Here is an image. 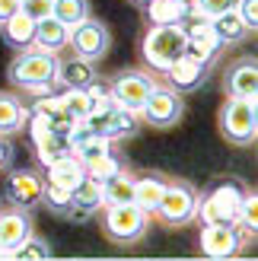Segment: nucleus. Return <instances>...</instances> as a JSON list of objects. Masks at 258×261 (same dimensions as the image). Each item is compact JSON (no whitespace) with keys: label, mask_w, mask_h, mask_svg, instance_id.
<instances>
[{"label":"nucleus","mask_w":258,"mask_h":261,"mask_svg":"<svg viewBox=\"0 0 258 261\" xmlns=\"http://www.w3.org/2000/svg\"><path fill=\"white\" fill-rule=\"evenodd\" d=\"M236 4L239 0H188V10L204 16V19H214V16H220V13H233Z\"/></svg>","instance_id":"nucleus-33"},{"label":"nucleus","mask_w":258,"mask_h":261,"mask_svg":"<svg viewBox=\"0 0 258 261\" xmlns=\"http://www.w3.org/2000/svg\"><path fill=\"white\" fill-rule=\"evenodd\" d=\"M208 73H211V67H204V64H198V61H191L188 55H182L172 67H166L163 70V76H166V83H169L175 93H195V89H201V83L208 80Z\"/></svg>","instance_id":"nucleus-13"},{"label":"nucleus","mask_w":258,"mask_h":261,"mask_svg":"<svg viewBox=\"0 0 258 261\" xmlns=\"http://www.w3.org/2000/svg\"><path fill=\"white\" fill-rule=\"evenodd\" d=\"M102 201L106 204H127L134 201V175L121 169V172H115L112 178L102 181Z\"/></svg>","instance_id":"nucleus-25"},{"label":"nucleus","mask_w":258,"mask_h":261,"mask_svg":"<svg viewBox=\"0 0 258 261\" xmlns=\"http://www.w3.org/2000/svg\"><path fill=\"white\" fill-rule=\"evenodd\" d=\"M198 201H201V191L185 178H166V191L157 204L153 217L166 226H188L195 223V214H198Z\"/></svg>","instance_id":"nucleus-6"},{"label":"nucleus","mask_w":258,"mask_h":261,"mask_svg":"<svg viewBox=\"0 0 258 261\" xmlns=\"http://www.w3.org/2000/svg\"><path fill=\"white\" fill-rule=\"evenodd\" d=\"M29 232H35V223H32L29 211H19V207L4 211V207H0V245L7 249V255H10L13 245H19Z\"/></svg>","instance_id":"nucleus-16"},{"label":"nucleus","mask_w":258,"mask_h":261,"mask_svg":"<svg viewBox=\"0 0 258 261\" xmlns=\"http://www.w3.org/2000/svg\"><path fill=\"white\" fill-rule=\"evenodd\" d=\"M32 147H35V153H38V160H42V166H51L55 160H61V156H67V153H70L64 130H55V127H51L45 137H38Z\"/></svg>","instance_id":"nucleus-26"},{"label":"nucleus","mask_w":258,"mask_h":261,"mask_svg":"<svg viewBox=\"0 0 258 261\" xmlns=\"http://www.w3.org/2000/svg\"><path fill=\"white\" fill-rule=\"evenodd\" d=\"M185 55V29L182 25H150L140 38V58L150 70H166Z\"/></svg>","instance_id":"nucleus-5"},{"label":"nucleus","mask_w":258,"mask_h":261,"mask_svg":"<svg viewBox=\"0 0 258 261\" xmlns=\"http://www.w3.org/2000/svg\"><path fill=\"white\" fill-rule=\"evenodd\" d=\"M51 255H55V252H51V245H48L42 236L29 232V236H25L19 245H13L7 258H16V261H32V258H35V261H48Z\"/></svg>","instance_id":"nucleus-27"},{"label":"nucleus","mask_w":258,"mask_h":261,"mask_svg":"<svg viewBox=\"0 0 258 261\" xmlns=\"http://www.w3.org/2000/svg\"><path fill=\"white\" fill-rule=\"evenodd\" d=\"M220 137L233 147H252L258 140V99L255 96H226L217 115Z\"/></svg>","instance_id":"nucleus-2"},{"label":"nucleus","mask_w":258,"mask_h":261,"mask_svg":"<svg viewBox=\"0 0 258 261\" xmlns=\"http://www.w3.org/2000/svg\"><path fill=\"white\" fill-rule=\"evenodd\" d=\"M236 16L246 22L249 32H255L258 29V0H239V4H236Z\"/></svg>","instance_id":"nucleus-34"},{"label":"nucleus","mask_w":258,"mask_h":261,"mask_svg":"<svg viewBox=\"0 0 258 261\" xmlns=\"http://www.w3.org/2000/svg\"><path fill=\"white\" fill-rule=\"evenodd\" d=\"M182 115H185L182 93H175L169 83H157L153 93L147 96L144 109H140V121L163 130V127H172L175 121H182Z\"/></svg>","instance_id":"nucleus-8"},{"label":"nucleus","mask_w":258,"mask_h":261,"mask_svg":"<svg viewBox=\"0 0 258 261\" xmlns=\"http://www.w3.org/2000/svg\"><path fill=\"white\" fill-rule=\"evenodd\" d=\"M45 169H48V178H45V181H51V185H61V188H70V191L86 178V169H83V163L76 160L73 153L61 156V160H55V163L45 166Z\"/></svg>","instance_id":"nucleus-23"},{"label":"nucleus","mask_w":258,"mask_h":261,"mask_svg":"<svg viewBox=\"0 0 258 261\" xmlns=\"http://www.w3.org/2000/svg\"><path fill=\"white\" fill-rule=\"evenodd\" d=\"M61 102H64V109H67V115H70L73 121L89 118V115H93V109L99 106V102L89 96V89H67V93L61 96Z\"/></svg>","instance_id":"nucleus-28"},{"label":"nucleus","mask_w":258,"mask_h":261,"mask_svg":"<svg viewBox=\"0 0 258 261\" xmlns=\"http://www.w3.org/2000/svg\"><path fill=\"white\" fill-rule=\"evenodd\" d=\"M255 223H258V198L249 188L246 194H242V204H239V214H236V229L242 232V239L255 236Z\"/></svg>","instance_id":"nucleus-30"},{"label":"nucleus","mask_w":258,"mask_h":261,"mask_svg":"<svg viewBox=\"0 0 258 261\" xmlns=\"http://www.w3.org/2000/svg\"><path fill=\"white\" fill-rule=\"evenodd\" d=\"M58 67H61L58 55H48V51L29 45V48H22L19 55L10 61L7 80L16 86V89H22V93L48 96L51 86L58 83Z\"/></svg>","instance_id":"nucleus-1"},{"label":"nucleus","mask_w":258,"mask_h":261,"mask_svg":"<svg viewBox=\"0 0 258 261\" xmlns=\"http://www.w3.org/2000/svg\"><path fill=\"white\" fill-rule=\"evenodd\" d=\"M32 35H35V19L29 16V13L16 10L10 19L0 22V38L13 48V51H22L32 45Z\"/></svg>","instance_id":"nucleus-20"},{"label":"nucleus","mask_w":258,"mask_h":261,"mask_svg":"<svg viewBox=\"0 0 258 261\" xmlns=\"http://www.w3.org/2000/svg\"><path fill=\"white\" fill-rule=\"evenodd\" d=\"M102 207H106V201H102V181L86 175L70 191V220H86V217L99 214Z\"/></svg>","instance_id":"nucleus-15"},{"label":"nucleus","mask_w":258,"mask_h":261,"mask_svg":"<svg viewBox=\"0 0 258 261\" xmlns=\"http://www.w3.org/2000/svg\"><path fill=\"white\" fill-rule=\"evenodd\" d=\"M144 13L150 25H182L188 19V0H147Z\"/></svg>","instance_id":"nucleus-21"},{"label":"nucleus","mask_w":258,"mask_h":261,"mask_svg":"<svg viewBox=\"0 0 258 261\" xmlns=\"http://www.w3.org/2000/svg\"><path fill=\"white\" fill-rule=\"evenodd\" d=\"M51 16L61 19L67 29H73L76 22H83V19L89 16V0H55Z\"/></svg>","instance_id":"nucleus-29"},{"label":"nucleus","mask_w":258,"mask_h":261,"mask_svg":"<svg viewBox=\"0 0 258 261\" xmlns=\"http://www.w3.org/2000/svg\"><path fill=\"white\" fill-rule=\"evenodd\" d=\"M89 127L96 130V134L102 137H109V140H121V137H134L137 134V112H127V109H118V106H112V102H99V106L93 109V115L89 118H83Z\"/></svg>","instance_id":"nucleus-11"},{"label":"nucleus","mask_w":258,"mask_h":261,"mask_svg":"<svg viewBox=\"0 0 258 261\" xmlns=\"http://www.w3.org/2000/svg\"><path fill=\"white\" fill-rule=\"evenodd\" d=\"M242 245V232L233 223H204L201 229V255L208 258H233Z\"/></svg>","instance_id":"nucleus-12"},{"label":"nucleus","mask_w":258,"mask_h":261,"mask_svg":"<svg viewBox=\"0 0 258 261\" xmlns=\"http://www.w3.org/2000/svg\"><path fill=\"white\" fill-rule=\"evenodd\" d=\"M42 191H45V175L35 172V169H7L4 178V198L10 201V207H19V211H35L42 204Z\"/></svg>","instance_id":"nucleus-9"},{"label":"nucleus","mask_w":258,"mask_h":261,"mask_svg":"<svg viewBox=\"0 0 258 261\" xmlns=\"http://www.w3.org/2000/svg\"><path fill=\"white\" fill-rule=\"evenodd\" d=\"M29 109H25V102L13 93H0V134L4 137H16L22 134L25 121H29Z\"/></svg>","instance_id":"nucleus-19"},{"label":"nucleus","mask_w":258,"mask_h":261,"mask_svg":"<svg viewBox=\"0 0 258 261\" xmlns=\"http://www.w3.org/2000/svg\"><path fill=\"white\" fill-rule=\"evenodd\" d=\"M42 204L48 207L51 214H58V217H70V188H61V185H51V181H45Z\"/></svg>","instance_id":"nucleus-31"},{"label":"nucleus","mask_w":258,"mask_h":261,"mask_svg":"<svg viewBox=\"0 0 258 261\" xmlns=\"http://www.w3.org/2000/svg\"><path fill=\"white\" fill-rule=\"evenodd\" d=\"M67 45L73 48V55H76V58L102 61V58L109 55V48H112V32H109V25H106V22H99V19H93V16H86L83 22H76L73 29H70Z\"/></svg>","instance_id":"nucleus-10"},{"label":"nucleus","mask_w":258,"mask_h":261,"mask_svg":"<svg viewBox=\"0 0 258 261\" xmlns=\"http://www.w3.org/2000/svg\"><path fill=\"white\" fill-rule=\"evenodd\" d=\"M13 160H16V147H13V140L0 134V172H7V169L13 166Z\"/></svg>","instance_id":"nucleus-36"},{"label":"nucleus","mask_w":258,"mask_h":261,"mask_svg":"<svg viewBox=\"0 0 258 261\" xmlns=\"http://www.w3.org/2000/svg\"><path fill=\"white\" fill-rule=\"evenodd\" d=\"M208 25H211V32H214V38L220 45H239V42H246V38L252 35L246 29V22L236 16V10L233 13H220V16L208 19Z\"/></svg>","instance_id":"nucleus-24"},{"label":"nucleus","mask_w":258,"mask_h":261,"mask_svg":"<svg viewBox=\"0 0 258 261\" xmlns=\"http://www.w3.org/2000/svg\"><path fill=\"white\" fill-rule=\"evenodd\" d=\"M124 169V163H121V156L118 153H106V156H99V160H93L86 166V175L89 178H96V181H106V178H112L115 172H121Z\"/></svg>","instance_id":"nucleus-32"},{"label":"nucleus","mask_w":258,"mask_h":261,"mask_svg":"<svg viewBox=\"0 0 258 261\" xmlns=\"http://www.w3.org/2000/svg\"><path fill=\"white\" fill-rule=\"evenodd\" d=\"M157 83L160 80L153 73H147V70H121V73H115L106 83L109 102L118 106V109H127V112L140 115V109H144V102H147V96L153 93Z\"/></svg>","instance_id":"nucleus-7"},{"label":"nucleus","mask_w":258,"mask_h":261,"mask_svg":"<svg viewBox=\"0 0 258 261\" xmlns=\"http://www.w3.org/2000/svg\"><path fill=\"white\" fill-rule=\"evenodd\" d=\"M223 89L229 96H258V61L255 58H239L226 67Z\"/></svg>","instance_id":"nucleus-14"},{"label":"nucleus","mask_w":258,"mask_h":261,"mask_svg":"<svg viewBox=\"0 0 258 261\" xmlns=\"http://www.w3.org/2000/svg\"><path fill=\"white\" fill-rule=\"evenodd\" d=\"M131 4H137V7H144V4H147V0H131Z\"/></svg>","instance_id":"nucleus-38"},{"label":"nucleus","mask_w":258,"mask_h":261,"mask_svg":"<svg viewBox=\"0 0 258 261\" xmlns=\"http://www.w3.org/2000/svg\"><path fill=\"white\" fill-rule=\"evenodd\" d=\"M16 10H19V0H0V22L10 19Z\"/></svg>","instance_id":"nucleus-37"},{"label":"nucleus","mask_w":258,"mask_h":261,"mask_svg":"<svg viewBox=\"0 0 258 261\" xmlns=\"http://www.w3.org/2000/svg\"><path fill=\"white\" fill-rule=\"evenodd\" d=\"M246 191L249 188L233 175L217 178L214 185L201 194L195 220H201V223H233L236 226V214H239V204H242V194Z\"/></svg>","instance_id":"nucleus-4"},{"label":"nucleus","mask_w":258,"mask_h":261,"mask_svg":"<svg viewBox=\"0 0 258 261\" xmlns=\"http://www.w3.org/2000/svg\"><path fill=\"white\" fill-rule=\"evenodd\" d=\"M51 7H55V0H19V10L29 13L32 19H45V16H51Z\"/></svg>","instance_id":"nucleus-35"},{"label":"nucleus","mask_w":258,"mask_h":261,"mask_svg":"<svg viewBox=\"0 0 258 261\" xmlns=\"http://www.w3.org/2000/svg\"><path fill=\"white\" fill-rule=\"evenodd\" d=\"M99 80V70H96V61H86V58H70V61H61L58 67V83H64V89H86Z\"/></svg>","instance_id":"nucleus-17"},{"label":"nucleus","mask_w":258,"mask_h":261,"mask_svg":"<svg viewBox=\"0 0 258 261\" xmlns=\"http://www.w3.org/2000/svg\"><path fill=\"white\" fill-rule=\"evenodd\" d=\"M67 38L70 29L55 16H45V19H35V35H32V45L48 51V55H58V51L67 48Z\"/></svg>","instance_id":"nucleus-18"},{"label":"nucleus","mask_w":258,"mask_h":261,"mask_svg":"<svg viewBox=\"0 0 258 261\" xmlns=\"http://www.w3.org/2000/svg\"><path fill=\"white\" fill-rule=\"evenodd\" d=\"M166 191V175L160 172H147V175H134V204L140 207V211H147L153 217V211H157V204L163 198Z\"/></svg>","instance_id":"nucleus-22"},{"label":"nucleus","mask_w":258,"mask_h":261,"mask_svg":"<svg viewBox=\"0 0 258 261\" xmlns=\"http://www.w3.org/2000/svg\"><path fill=\"white\" fill-rule=\"evenodd\" d=\"M99 226H102V236H106L109 242L127 249V245H137V242L147 239L150 214L140 211L134 201H127V204H106V207H102Z\"/></svg>","instance_id":"nucleus-3"}]
</instances>
